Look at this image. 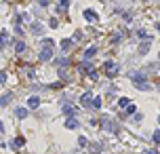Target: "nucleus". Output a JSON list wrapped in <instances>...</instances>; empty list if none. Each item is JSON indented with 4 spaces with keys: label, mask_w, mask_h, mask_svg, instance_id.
Listing matches in <instances>:
<instances>
[{
    "label": "nucleus",
    "mask_w": 160,
    "mask_h": 154,
    "mask_svg": "<svg viewBox=\"0 0 160 154\" xmlns=\"http://www.w3.org/2000/svg\"><path fill=\"white\" fill-rule=\"evenodd\" d=\"M148 154H158V152H156V150H149V152Z\"/></svg>",
    "instance_id": "39448f33"
},
{
    "label": "nucleus",
    "mask_w": 160,
    "mask_h": 154,
    "mask_svg": "<svg viewBox=\"0 0 160 154\" xmlns=\"http://www.w3.org/2000/svg\"><path fill=\"white\" fill-rule=\"evenodd\" d=\"M17 116H19V118H23V116H25V110H23V108H19V110H17Z\"/></svg>",
    "instance_id": "7ed1b4c3"
},
{
    "label": "nucleus",
    "mask_w": 160,
    "mask_h": 154,
    "mask_svg": "<svg viewBox=\"0 0 160 154\" xmlns=\"http://www.w3.org/2000/svg\"><path fill=\"white\" fill-rule=\"evenodd\" d=\"M68 127H69V129H76V127H78V122H76V120H68Z\"/></svg>",
    "instance_id": "f03ea898"
},
{
    "label": "nucleus",
    "mask_w": 160,
    "mask_h": 154,
    "mask_svg": "<svg viewBox=\"0 0 160 154\" xmlns=\"http://www.w3.org/2000/svg\"><path fill=\"white\" fill-rule=\"evenodd\" d=\"M86 19H91V21H93V19H95V13H93V11H86Z\"/></svg>",
    "instance_id": "20e7f679"
},
{
    "label": "nucleus",
    "mask_w": 160,
    "mask_h": 154,
    "mask_svg": "<svg viewBox=\"0 0 160 154\" xmlns=\"http://www.w3.org/2000/svg\"><path fill=\"white\" fill-rule=\"evenodd\" d=\"M158 30H160V24H158Z\"/></svg>",
    "instance_id": "423d86ee"
},
{
    "label": "nucleus",
    "mask_w": 160,
    "mask_h": 154,
    "mask_svg": "<svg viewBox=\"0 0 160 154\" xmlns=\"http://www.w3.org/2000/svg\"><path fill=\"white\" fill-rule=\"evenodd\" d=\"M38 104H40V99H38V97H32V99H30V108H36Z\"/></svg>",
    "instance_id": "f257e3e1"
}]
</instances>
